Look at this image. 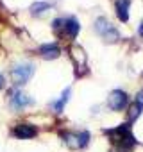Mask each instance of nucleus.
Segmentation results:
<instances>
[{
	"label": "nucleus",
	"instance_id": "obj_1",
	"mask_svg": "<svg viewBox=\"0 0 143 152\" xmlns=\"http://www.w3.org/2000/svg\"><path fill=\"white\" fill-rule=\"evenodd\" d=\"M95 32H97L102 39L111 41V43H115V41L120 39V32H118V31L115 29V25H113L107 18H104V16H100V18L95 20Z\"/></svg>",
	"mask_w": 143,
	"mask_h": 152
},
{
	"label": "nucleus",
	"instance_id": "obj_2",
	"mask_svg": "<svg viewBox=\"0 0 143 152\" xmlns=\"http://www.w3.org/2000/svg\"><path fill=\"white\" fill-rule=\"evenodd\" d=\"M34 64L32 63H20V64H16L15 68H13V72H11V77H13V81H15V84H25V83H29L31 81V77L34 75Z\"/></svg>",
	"mask_w": 143,
	"mask_h": 152
},
{
	"label": "nucleus",
	"instance_id": "obj_3",
	"mask_svg": "<svg viewBox=\"0 0 143 152\" xmlns=\"http://www.w3.org/2000/svg\"><path fill=\"white\" fill-rule=\"evenodd\" d=\"M64 143L70 148H84L90 141V132L88 131H81V132H61Z\"/></svg>",
	"mask_w": 143,
	"mask_h": 152
},
{
	"label": "nucleus",
	"instance_id": "obj_4",
	"mask_svg": "<svg viewBox=\"0 0 143 152\" xmlns=\"http://www.w3.org/2000/svg\"><path fill=\"white\" fill-rule=\"evenodd\" d=\"M127 102H129V97L123 90H113L107 97V106L113 111H122L127 106Z\"/></svg>",
	"mask_w": 143,
	"mask_h": 152
},
{
	"label": "nucleus",
	"instance_id": "obj_5",
	"mask_svg": "<svg viewBox=\"0 0 143 152\" xmlns=\"http://www.w3.org/2000/svg\"><path fill=\"white\" fill-rule=\"evenodd\" d=\"M13 134L16 136V138H20V140H29V138H34L36 134H38V129L34 127V125H31V124H18V125H15V129H13Z\"/></svg>",
	"mask_w": 143,
	"mask_h": 152
},
{
	"label": "nucleus",
	"instance_id": "obj_6",
	"mask_svg": "<svg viewBox=\"0 0 143 152\" xmlns=\"http://www.w3.org/2000/svg\"><path fill=\"white\" fill-rule=\"evenodd\" d=\"M79 31H81V25H79V22H77L74 16L64 18L63 32H64V36H66L68 39H75V38H77V34H79Z\"/></svg>",
	"mask_w": 143,
	"mask_h": 152
},
{
	"label": "nucleus",
	"instance_id": "obj_7",
	"mask_svg": "<svg viewBox=\"0 0 143 152\" xmlns=\"http://www.w3.org/2000/svg\"><path fill=\"white\" fill-rule=\"evenodd\" d=\"M32 99L29 97V95H25L23 91H15V95L11 97V104H13V107L15 109H23V107H29V106H32Z\"/></svg>",
	"mask_w": 143,
	"mask_h": 152
},
{
	"label": "nucleus",
	"instance_id": "obj_8",
	"mask_svg": "<svg viewBox=\"0 0 143 152\" xmlns=\"http://www.w3.org/2000/svg\"><path fill=\"white\" fill-rule=\"evenodd\" d=\"M38 52H39V56H41L43 59H55V57H59L61 48H59L55 43H47V45H41V47L38 48Z\"/></svg>",
	"mask_w": 143,
	"mask_h": 152
},
{
	"label": "nucleus",
	"instance_id": "obj_9",
	"mask_svg": "<svg viewBox=\"0 0 143 152\" xmlns=\"http://www.w3.org/2000/svg\"><path fill=\"white\" fill-rule=\"evenodd\" d=\"M129 7H131V0H116L115 2V9H116V16L120 22H129Z\"/></svg>",
	"mask_w": 143,
	"mask_h": 152
},
{
	"label": "nucleus",
	"instance_id": "obj_10",
	"mask_svg": "<svg viewBox=\"0 0 143 152\" xmlns=\"http://www.w3.org/2000/svg\"><path fill=\"white\" fill-rule=\"evenodd\" d=\"M50 9V4L48 2H34L31 6V15L32 16H41L43 13H47Z\"/></svg>",
	"mask_w": 143,
	"mask_h": 152
},
{
	"label": "nucleus",
	"instance_id": "obj_11",
	"mask_svg": "<svg viewBox=\"0 0 143 152\" xmlns=\"http://www.w3.org/2000/svg\"><path fill=\"white\" fill-rule=\"evenodd\" d=\"M68 99H70V88L63 91V95H61V100H57V102H52V107H54L57 113H61V111H63V106L68 102Z\"/></svg>",
	"mask_w": 143,
	"mask_h": 152
},
{
	"label": "nucleus",
	"instance_id": "obj_12",
	"mask_svg": "<svg viewBox=\"0 0 143 152\" xmlns=\"http://www.w3.org/2000/svg\"><path fill=\"white\" fill-rule=\"evenodd\" d=\"M141 115V106H138L136 102L131 106V109H129V122H134L138 116Z\"/></svg>",
	"mask_w": 143,
	"mask_h": 152
},
{
	"label": "nucleus",
	"instance_id": "obj_13",
	"mask_svg": "<svg viewBox=\"0 0 143 152\" xmlns=\"http://www.w3.org/2000/svg\"><path fill=\"white\" fill-rule=\"evenodd\" d=\"M136 104L143 107V90H139V91H138V95H136Z\"/></svg>",
	"mask_w": 143,
	"mask_h": 152
},
{
	"label": "nucleus",
	"instance_id": "obj_14",
	"mask_svg": "<svg viewBox=\"0 0 143 152\" xmlns=\"http://www.w3.org/2000/svg\"><path fill=\"white\" fill-rule=\"evenodd\" d=\"M4 86H6V81H4V75H2V73H0V90H2Z\"/></svg>",
	"mask_w": 143,
	"mask_h": 152
},
{
	"label": "nucleus",
	"instance_id": "obj_15",
	"mask_svg": "<svg viewBox=\"0 0 143 152\" xmlns=\"http://www.w3.org/2000/svg\"><path fill=\"white\" fill-rule=\"evenodd\" d=\"M138 34L143 38V22H141V23H139V27H138Z\"/></svg>",
	"mask_w": 143,
	"mask_h": 152
}]
</instances>
